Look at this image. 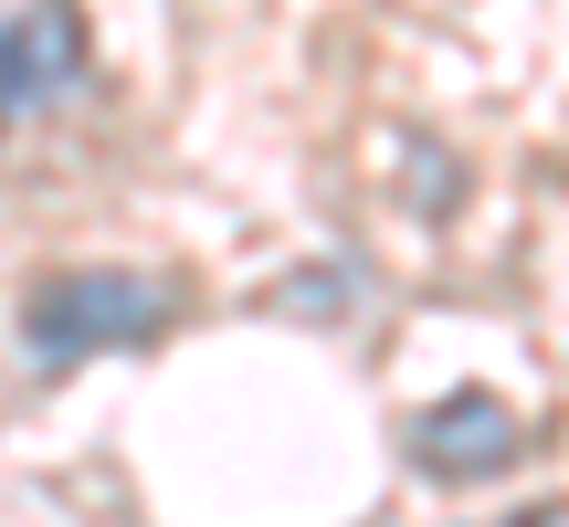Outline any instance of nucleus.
<instances>
[{"label":"nucleus","mask_w":569,"mask_h":527,"mask_svg":"<svg viewBox=\"0 0 569 527\" xmlns=\"http://www.w3.org/2000/svg\"><path fill=\"white\" fill-rule=\"evenodd\" d=\"M169 317H180V285L138 275V264H53L21 296V348L32 369H84L106 348H148Z\"/></svg>","instance_id":"f257e3e1"},{"label":"nucleus","mask_w":569,"mask_h":527,"mask_svg":"<svg viewBox=\"0 0 569 527\" xmlns=\"http://www.w3.org/2000/svg\"><path fill=\"white\" fill-rule=\"evenodd\" d=\"M84 96V21L74 0H32L0 21V127H32Z\"/></svg>","instance_id":"f03ea898"},{"label":"nucleus","mask_w":569,"mask_h":527,"mask_svg":"<svg viewBox=\"0 0 569 527\" xmlns=\"http://www.w3.org/2000/svg\"><path fill=\"white\" fill-rule=\"evenodd\" d=\"M517 444H528V422H517L496 390H453V401L411 411V465H422L432 486H486V475L517 465Z\"/></svg>","instance_id":"7ed1b4c3"}]
</instances>
